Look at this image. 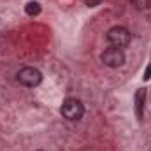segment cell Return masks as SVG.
I'll use <instances>...</instances> for the list:
<instances>
[{
    "label": "cell",
    "instance_id": "obj_1",
    "mask_svg": "<svg viewBox=\"0 0 151 151\" xmlns=\"http://www.w3.org/2000/svg\"><path fill=\"white\" fill-rule=\"evenodd\" d=\"M84 114V106L81 100L77 99H67L63 104H62V116L70 119V121H76V119H81Z\"/></svg>",
    "mask_w": 151,
    "mask_h": 151
},
{
    "label": "cell",
    "instance_id": "obj_2",
    "mask_svg": "<svg viewBox=\"0 0 151 151\" xmlns=\"http://www.w3.org/2000/svg\"><path fill=\"white\" fill-rule=\"evenodd\" d=\"M130 32L125 28V27H113L109 32H107V40L109 44L114 46V47H125L130 44Z\"/></svg>",
    "mask_w": 151,
    "mask_h": 151
},
{
    "label": "cell",
    "instance_id": "obj_3",
    "mask_svg": "<svg viewBox=\"0 0 151 151\" xmlns=\"http://www.w3.org/2000/svg\"><path fill=\"white\" fill-rule=\"evenodd\" d=\"M102 62H104V65H107V67H111V69H118V67H121L123 63H125V53L119 49V47H107L104 53H102Z\"/></svg>",
    "mask_w": 151,
    "mask_h": 151
},
{
    "label": "cell",
    "instance_id": "obj_4",
    "mask_svg": "<svg viewBox=\"0 0 151 151\" xmlns=\"http://www.w3.org/2000/svg\"><path fill=\"white\" fill-rule=\"evenodd\" d=\"M18 81H19L23 86L34 88V86L40 84V81H42V74H40V70L34 69V67H23V69L18 72Z\"/></svg>",
    "mask_w": 151,
    "mask_h": 151
},
{
    "label": "cell",
    "instance_id": "obj_5",
    "mask_svg": "<svg viewBox=\"0 0 151 151\" xmlns=\"http://www.w3.org/2000/svg\"><path fill=\"white\" fill-rule=\"evenodd\" d=\"M144 102H146V90H139L135 93V113H137V118L141 119L142 118V107H144Z\"/></svg>",
    "mask_w": 151,
    "mask_h": 151
},
{
    "label": "cell",
    "instance_id": "obj_6",
    "mask_svg": "<svg viewBox=\"0 0 151 151\" xmlns=\"http://www.w3.org/2000/svg\"><path fill=\"white\" fill-rule=\"evenodd\" d=\"M25 11H27L28 16H37L39 12H40V5H39V2H28L27 7H25Z\"/></svg>",
    "mask_w": 151,
    "mask_h": 151
},
{
    "label": "cell",
    "instance_id": "obj_7",
    "mask_svg": "<svg viewBox=\"0 0 151 151\" xmlns=\"http://www.w3.org/2000/svg\"><path fill=\"white\" fill-rule=\"evenodd\" d=\"M130 2L137 11H146L151 7V0H130Z\"/></svg>",
    "mask_w": 151,
    "mask_h": 151
},
{
    "label": "cell",
    "instance_id": "obj_8",
    "mask_svg": "<svg viewBox=\"0 0 151 151\" xmlns=\"http://www.w3.org/2000/svg\"><path fill=\"white\" fill-rule=\"evenodd\" d=\"M84 2H86V5H90V7H97L102 0H84Z\"/></svg>",
    "mask_w": 151,
    "mask_h": 151
},
{
    "label": "cell",
    "instance_id": "obj_9",
    "mask_svg": "<svg viewBox=\"0 0 151 151\" xmlns=\"http://www.w3.org/2000/svg\"><path fill=\"white\" fill-rule=\"evenodd\" d=\"M151 77V63H150V67L146 69V72H144V79H150Z\"/></svg>",
    "mask_w": 151,
    "mask_h": 151
},
{
    "label": "cell",
    "instance_id": "obj_10",
    "mask_svg": "<svg viewBox=\"0 0 151 151\" xmlns=\"http://www.w3.org/2000/svg\"><path fill=\"white\" fill-rule=\"evenodd\" d=\"M39 151H42V150H39Z\"/></svg>",
    "mask_w": 151,
    "mask_h": 151
}]
</instances>
